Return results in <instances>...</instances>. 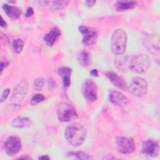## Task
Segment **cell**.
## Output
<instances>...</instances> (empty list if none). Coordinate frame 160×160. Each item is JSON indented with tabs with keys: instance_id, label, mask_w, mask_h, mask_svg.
Returning <instances> with one entry per match:
<instances>
[{
	"instance_id": "cell-31",
	"label": "cell",
	"mask_w": 160,
	"mask_h": 160,
	"mask_svg": "<svg viewBox=\"0 0 160 160\" xmlns=\"http://www.w3.org/2000/svg\"><path fill=\"white\" fill-rule=\"evenodd\" d=\"M9 64V62H3V61H1V72H2V71L4 70V69L5 68H6Z\"/></svg>"
},
{
	"instance_id": "cell-18",
	"label": "cell",
	"mask_w": 160,
	"mask_h": 160,
	"mask_svg": "<svg viewBox=\"0 0 160 160\" xmlns=\"http://www.w3.org/2000/svg\"><path fill=\"white\" fill-rule=\"evenodd\" d=\"M32 121L27 117H17L14 118L12 122V126L16 128H24L29 127L32 125Z\"/></svg>"
},
{
	"instance_id": "cell-15",
	"label": "cell",
	"mask_w": 160,
	"mask_h": 160,
	"mask_svg": "<svg viewBox=\"0 0 160 160\" xmlns=\"http://www.w3.org/2000/svg\"><path fill=\"white\" fill-rule=\"evenodd\" d=\"M2 8L6 14L12 19H16L21 16V11L16 6H11L8 4H4Z\"/></svg>"
},
{
	"instance_id": "cell-2",
	"label": "cell",
	"mask_w": 160,
	"mask_h": 160,
	"mask_svg": "<svg viewBox=\"0 0 160 160\" xmlns=\"http://www.w3.org/2000/svg\"><path fill=\"white\" fill-rule=\"evenodd\" d=\"M127 43L126 32L121 29H116L112 34L111 41L112 52L116 55L122 54Z\"/></svg>"
},
{
	"instance_id": "cell-4",
	"label": "cell",
	"mask_w": 160,
	"mask_h": 160,
	"mask_svg": "<svg viewBox=\"0 0 160 160\" xmlns=\"http://www.w3.org/2000/svg\"><path fill=\"white\" fill-rule=\"evenodd\" d=\"M75 109L66 102L60 103L57 108V118L61 122H69L78 118Z\"/></svg>"
},
{
	"instance_id": "cell-22",
	"label": "cell",
	"mask_w": 160,
	"mask_h": 160,
	"mask_svg": "<svg viewBox=\"0 0 160 160\" xmlns=\"http://www.w3.org/2000/svg\"><path fill=\"white\" fill-rule=\"evenodd\" d=\"M69 2V1H54L52 2L51 9L52 11H56L61 10L63 8H64L68 4Z\"/></svg>"
},
{
	"instance_id": "cell-9",
	"label": "cell",
	"mask_w": 160,
	"mask_h": 160,
	"mask_svg": "<svg viewBox=\"0 0 160 160\" xmlns=\"http://www.w3.org/2000/svg\"><path fill=\"white\" fill-rule=\"evenodd\" d=\"M79 31L82 35V42L84 44L91 46L96 42L98 35L96 29L86 26H80Z\"/></svg>"
},
{
	"instance_id": "cell-19",
	"label": "cell",
	"mask_w": 160,
	"mask_h": 160,
	"mask_svg": "<svg viewBox=\"0 0 160 160\" xmlns=\"http://www.w3.org/2000/svg\"><path fill=\"white\" fill-rule=\"evenodd\" d=\"M119 56L115 59V65L119 69L122 71L125 70L128 68L130 58L129 59V57L127 56H122V54Z\"/></svg>"
},
{
	"instance_id": "cell-33",
	"label": "cell",
	"mask_w": 160,
	"mask_h": 160,
	"mask_svg": "<svg viewBox=\"0 0 160 160\" xmlns=\"http://www.w3.org/2000/svg\"><path fill=\"white\" fill-rule=\"evenodd\" d=\"M0 25L2 28H6L7 26V23L4 21L2 16H1V21H0Z\"/></svg>"
},
{
	"instance_id": "cell-21",
	"label": "cell",
	"mask_w": 160,
	"mask_h": 160,
	"mask_svg": "<svg viewBox=\"0 0 160 160\" xmlns=\"http://www.w3.org/2000/svg\"><path fill=\"white\" fill-rule=\"evenodd\" d=\"M146 46L148 50L152 54H159V45L158 44H156L152 42V38L146 39Z\"/></svg>"
},
{
	"instance_id": "cell-20",
	"label": "cell",
	"mask_w": 160,
	"mask_h": 160,
	"mask_svg": "<svg viewBox=\"0 0 160 160\" xmlns=\"http://www.w3.org/2000/svg\"><path fill=\"white\" fill-rule=\"evenodd\" d=\"M78 61L81 66L87 67L89 62L88 53L85 51H82L78 56Z\"/></svg>"
},
{
	"instance_id": "cell-3",
	"label": "cell",
	"mask_w": 160,
	"mask_h": 160,
	"mask_svg": "<svg viewBox=\"0 0 160 160\" xmlns=\"http://www.w3.org/2000/svg\"><path fill=\"white\" fill-rule=\"evenodd\" d=\"M151 65V59L146 54H142L130 58L128 69L135 73H142L147 71Z\"/></svg>"
},
{
	"instance_id": "cell-29",
	"label": "cell",
	"mask_w": 160,
	"mask_h": 160,
	"mask_svg": "<svg viewBox=\"0 0 160 160\" xmlns=\"http://www.w3.org/2000/svg\"><path fill=\"white\" fill-rule=\"evenodd\" d=\"M34 14V10L32 9V8L31 7H29L27 8L26 9V16L29 18V17H31Z\"/></svg>"
},
{
	"instance_id": "cell-32",
	"label": "cell",
	"mask_w": 160,
	"mask_h": 160,
	"mask_svg": "<svg viewBox=\"0 0 160 160\" xmlns=\"http://www.w3.org/2000/svg\"><path fill=\"white\" fill-rule=\"evenodd\" d=\"M90 74L92 76H94V77H97L98 76V71L96 69H91V71H90Z\"/></svg>"
},
{
	"instance_id": "cell-23",
	"label": "cell",
	"mask_w": 160,
	"mask_h": 160,
	"mask_svg": "<svg viewBox=\"0 0 160 160\" xmlns=\"http://www.w3.org/2000/svg\"><path fill=\"white\" fill-rule=\"evenodd\" d=\"M68 155L69 156H72L79 159H92V158L90 155L82 151H75V152L71 151L68 153Z\"/></svg>"
},
{
	"instance_id": "cell-8",
	"label": "cell",
	"mask_w": 160,
	"mask_h": 160,
	"mask_svg": "<svg viewBox=\"0 0 160 160\" xmlns=\"http://www.w3.org/2000/svg\"><path fill=\"white\" fill-rule=\"evenodd\" d=\"M3 148L6 154L10 156H14L20 151L21 141L17 136H11L4 141Z\"/></svg>"
},
{
	"instance_id": "cell-5",
	"label": "cell",
	"mask_w": 160,
	"mask_h": 160,
	"mask_svg": "<svg viewBox=\"0 0 160 160\" xmlns=\"http://www.w3.org/2000/svg\"><path fill=\"white\" fill-rule=\"evenodd\" d=\"M128 89L134 96L142 97L148 91V82L142 78L135 77L132 79Z\"/></svg>"
},
{
	"instance_id": "cell-35",
	"label": "cell",
	"mask_w": 160,
	"mask_h": 160,
	"mask_svg": "<svg viewBox=\"0 0 160 160\" xmlns=\"http://www.w3.org/2000/svg\"><path fill=\"white\" fill-rule=\"evenodd\" d=\"M19 159H32V158L29 156H28V155L25 156H21L19 158H18Z\"/></svg>"
},
{
	"instance_id": "cell-25",
	"label": "cell",
	"mask_w": 160,
	"mask_h": 160,
	"mask_svg": "<svg viewBox=\"0 0 160 160\" xmlns=\"http://www.w3.org/2000/svg\"><path fill=\"white\" fill-rule=\"evenodd\" d=\"M44 99H45V98L43 96V94H36L32 97V98L30 101V104L32 106H35V105L39 104V102L43 101L44 100Z\"/></svg>"
},
{
	"instance_id": "cell-24",
	"label": "cell",
	"mask_w": 160,
	"mask_h": 160,
	"mask_svg": "<svg viewBox=\"0 0 160 160\" xmlns=\"http://www.w3.org/2000/svg\"><path fill=\"white\" fill-rule=\"evenodd\" d=\"M24 47V42L21 39H16L13 41L12 42V48L14 52L16 53H20Z\"/></svg>"
},
{
	"instance_id": "cell-28",
	"label": "cell",
	"mask_w": 160,
	"mask_h": 160,
	"mask_svg": "<svg viewBox=\"0 0 160 160\" xmlns=\"http://www.w3.org/2000/svg\"><path fill=\"white\" fill-rule=\"evenodd\" d=\"M48 86L49 89H53L56 86V83L52 78H50L48 79Z\"/></svg>"
},
{
	"instance_id": "cell-26",
	"label": "cell",
	"mask_w": 160,
	"mask_h": 160,
	"mask_svg": "<svg viewBox=\"0 0 160 160\" xmlns=\"http://www.w3.org/2000/svg\"><path fill=\"white\" fill-rule=\"evenodd\" d=\"M44 84V79L43 78L39 77L36 78L33 82V88L36 91H41Z\"/></svg>"
},
{
	"instance_id": "cell-36",
	"label": "cell",
	"mask_w": 160,
	"mask_h": 160,
	"mask_svg": "<svg viewBox=\"0 0 160 160\" xmlns=\"http://www.w3.org/2000/svg\"><path fill=\"white\" fill-rule=\"evenodd\" d=\"M39 2L40 3V4H41L42 5H43V6H44V5H46L48 3V1H39Z\"/></svg>"
},
{
	"instance_id": "cell-10",
	"label": "cell",
	"mask_w": 160,
	"mask_h": 160,
	"mask_svg": "<svg viewBox=\"0 0 160 160\" xmlns=\"http://www.w3.org/2000/svg\"><path fill=\"white\" fill-rule=\"evenodd\" d=\"M28 82L26 80H22L14 88L11 96V100L14 102H20L26 96L28 92Z\"/></svg>"
},
{
	"instance_id": "cell-27",
	"label": "cell",
	"mask_w": 160,
	"mask_h": 160,
	"mask_svg": "<svg viewBox=\"0 0 160 160\" xmlns=\"http://www.w3.org/2000/svg\"><path fill=\"white\" fill-rule=\"evenodd\" d=\"M9 92H10V89H9V88H6L3 91L1 97V99H0V102L1 103L3 102L7 99V98L8 97V96L9 94Z\"/></svg>"
},
{
	"instance_id": "cell-14",
	"label": "cell",
	"mask_w": 160,
	"mask_h": 160,
	"mask_svg": "<svg viewBox=\"0 0 160 160\" xmlns=\"http://www.w3.org/2000/svg\"><path fill=\"white\" fill-rule=\"evenodd\" d=\"M61 36V31L57 27H54L44 36V41L49 46H52Z\"/></svg>"
},
{
	"instance_id": "cell-6",
	"label": "cell",
	"mask_w": 160,
	"mask_h": 160,
	"mask_svg": "<svg viewBox=\"0 0 160 160\" xmlns=\"http://www.w3.org/2000/svg\"><path fill=\"white\" fill-rule=\"evenodd\" d=\"M81 91L84 98L89 101L94 102L98 99V88L94 81L87 79L84 81L81 86Z\"/></svg>"
},
{
	"instance_id": "cell-1",
	"label": "cell",
	"mask_w": 160,
	"mask_h": 160,
	"mask_svg": "<svg viewBox=\"0 0 160 160\" xmlns=\"http://www.w3.org/2000/svg\"><path fill=\"white\" fill-rule=\"evenodd\" d=\"M86 131L80 124L75 122L68 125L64 132L66 141L71 146L78 147L84 142L86 138Z\"/></svg>"
},
{
	"instance_id": "cell-11",
	"label": "cell",
	"mask_w": 160,
	"mask_h": 160,
	"mask_svg": "<svg viewBox=\"0 0 160 160\" xmlns=\"http://www.w3.org/2000/svg\"><path fill=\"white\" fill-rule=\"evenodd\" d=\"M159 151V146L157 141L152 139L144 141L142 144L141 152L144 155L155 157L157 156Z\"/></svg>"
},
{
	"instance_id": "cell-34",
	"label": "cell",
	"mask_w": 160,
	"mask_h": 160,
	"mask_svg": "<svg viewBox=\"0 0 160 160\" xmlns=\"http://www.w3.org/2000/svg\"><path fill=\"white\" fill-rule=\"evenodd\" d=\"M39 159H49L50 158L48 156V155H43V156H39L38 158Z\"/></svg>"
},
{
	"instance_id": "cell-30",
	"label": "cell",
	"mask_w": 160,
	"mask_h": 160,
	"mask_svg": "<svg viewBox=\"0 0 160 160\" xmlns=\"http://www.w3.org/2000/svg\"><path fill=\"white\" fill-rule=\"evenodd\" d=\"M96 3V1H91V0H88V1H85V4L86 6L88 7H92V6L94 5V4Z\"/></svg>"
},
{
	"instance_id": "cell-7",
	"label": "cell",
	"mask_w": 160,
	"mask_h": 160,
	"mask_svg": "<svg viewBox=\"0 0 160 160\" xmlns=\"http://www.w3.org/2000/svg\"><path fill=\"white\" fill-rule=\"evenodd\" d=\"M118 151L123 154H129L135 150V142L132 138L118 136L116 138Z\"/></svg>"
},
{
	"instance_id": "cell-17",
	"label": "cell",
	"mask_w": 160,
	"mask_h": 160,
	"mask_svg": "<svg viewBox=\"0 0 160 160\" xmlns=\"http://www.w3.org/2000/svg\"><path fill=\"white\" fill-rule=\"evenodd\" d=\"M136 4L134 1H117L114 3V8L118 11H124L134 8Z\"/></svg>"
},
{
	"instance_id": "cell-16",
	"label": "cell",
	"mask_w": 160,
	"mask_h": 160,
	"mask_svg": "<svg viewBox=\"0 0 160 160\" xmlns=\"http://www.w3.org/2000/svg\"><path fill=\"white\" fill-rule=\"evenodd\" d=\"M72 69L68 67H62L58 71L59 76L62 78V84L64 88H68L71 84V74Z\"/></svg>"
},
{
	"instance_id": "cell-13",
	"label": "cell",
	"mask_w": 160,
	"mask_h": 160,
	"mask_svg": "<svg viewBox=\"0 0 160 160\" xmlns=\"http://www.w3.org/2000/svg\"><path fill=\"white\" fill-rule=\"evenodd\" d=\"M106 76L109 81L118 88L124 91L128 89V86L125 80L117 73L112 71H108L106 72Z\"/></svg>"
},
{
	"instance_id": "cell-12",
	"label": "cell",
	"mask_w": 160,
	"mask_h": 160,
	"mask_svg": "<svg viewBox=\"0 0 160 160\" xmlns=\"http://www.w3.org/2000/svg\"><path fill=\"white\" fill-rule=\"evenodd\" d=\"M109 101L119 107H125L129 102L128 99L121 92L118 91H112L109 94Z\"/></svg>"
}]
</instances>
